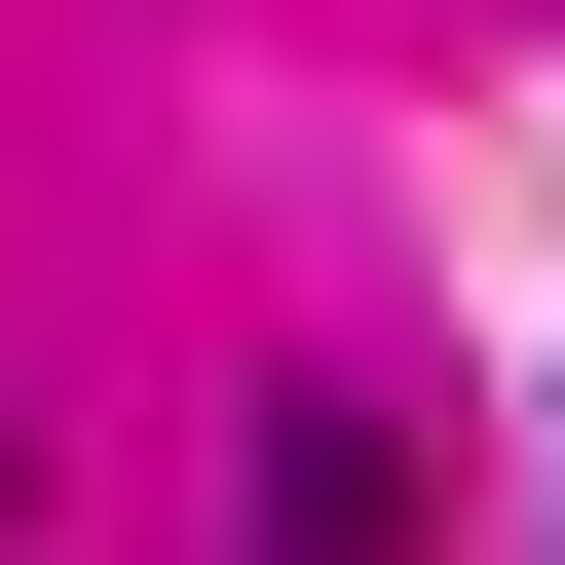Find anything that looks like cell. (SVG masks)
Instances as JSON below:
<instances>
[{"label": "cell", "mask_w": 565, "mask_h": 565, "mask_svg": "<svg viewBox=\"0 0 565 565\" xmlns=\"http://www.w3.org/2000/svg\"><path fill=\"white\" fill-rule=\"evenodd\" d=\"M264 565H415V452L377 415H264Z\"/></svg>", "instance_id": "6da1fadb"}]
</instances>
